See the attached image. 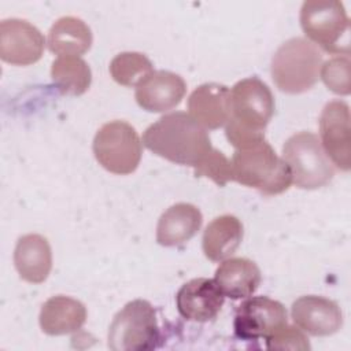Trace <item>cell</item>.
I'll return each mask as SVG.
<instances>
[{
  "label": "cell",
  "mask_w": 351,
  "mask_h": 351,
  "mask_svg": "<svg viewBox=\"0 0 351 351\" xmlns=\"http://www.w3.org/2000/svg\"><path fill=\"white\" fill-rule=\"evenodd\" d=\"M143 144L160 158L193 169L213 149L206 129L182 111L166 114L149 125Z\"/></svg>",
  "instance_id": "cell-1"
},
{
  "label": "cell",
  "mask_w": 351,
  "mask_h": 351,
  "mask_svg": "<svg viewBox=\"0 0 351 351\" xmlns=\"http://www.w3.org/2000/svg\"><path fill=\"white\" fill-rule=\"evenodd\" d=\"M232 180L265 195L285 192L292 184L289 167L265 140L236 149L232 156Z\"/></svg>",
  "instance_id": "cell-2"
},
{
  "label": "cell",
  "mask_w": 351,
  "mask_h": 351,
  "mask_svg": "<svg viewBox=\"0 0 351 351\" xmlns=\"http://www.w3.org/2000/svg\"><path fill=\"white\" fill-rule=\"evenodd\" d=\"M322 53L315 44L303 37L282 43L271 58L270 73L276 86L291 95L311 89L319 78Z\"/></svg>",
  "instance_id": "cell-3"
},
{
  "label": "cell",
  "mask_w": 351,
  "mask_h": 351,
  "mask_svg": "<svg viewBox=\"0 0 351 351\" xmlns=\"http://www.w3.org/2000/svg\"><path fill=\"white\" fill-rule=\"evenodd\" d=\"M300 25L313 44L330 53L348 55L350 19L340 1H304L300 8Z\"/></svg>",
  "instance_id": "cell-4"
},
{
  "label": "cell",
  "mask_w": 351,
  "mask_h": 351,
  "mask_svg": "<svg viewBox=\"0 0 351 351\" xmlns=\"http://www.w3.org/2000/svg\"><path fill=\"white\" fill-rule=\"evenodd\" d=\"M282 159L289 167L292 182L302 189L325 186L335 176V166L322 144L311 132L292 134L282 147Z\"/></svg>",
  "instance_id": "cell-5"
},
{
  "label": "cell",
  "mask_w": 351,
  "mask_h": 351,
  "mask_svg": "<svg viewBox=\"0 0 351 351\" xmlns=\"http://www.w3.org/2000/svg\"><path fill=\"white\" fill-rule=\"evenodd\" d=\"M159 339L155 308L144 299L126 303L108 328V348L112 351L152 350Z\"/></svg>",
  "instance_id": "cell-6"
},
{
  "label": "cell",
  "mask_w": 351,
  "mask_h": 351,
  "mask_svg": "<svg viewBox=\"0 0 351 351\" xmlns=\"http://www.w3.org/2000/svg\"><path fill=\"white\" fill-rule=\"evenodd\" d=\"M93 154L107 171L126 176L133 173L141 160L143 147L136 129L125 121L104 123L95 134Z\"/></svg>",
  "instance_id": "cell-7"
},
{
  "label": "cell",
  "mask_w": 351,
  "mask_h": 351,
  "mask_svg": "<svg viewBox=\"0 0 351 351\" xmlns=\"http://www.w3.org/2000/svg\"><path fill=\"white\" fill-rule=\"evenodd\" d=\"M274 114L270 88L258 77L244 78L229 90V121L243 129L263 133Z\"/></svg>",
  "instance_id": "cell-8"
},
{
  "label": "cell",
  "mask_w": 351,
  "mask_h": 351,
  "mask_svg": "<svg viewBox=\"0 0 351 351\" xmlns=\"http://www.w3.org/2000/svg\"><path fill=\"white\" fill-rule=\"evenodd\" d=\"M287 318V310L280 302L267 296H252L237 307L233 328L243 340L266 339L285 325Z\"/></svg>",
  "instance_id": "cell-9"
},
{
  "label": "cell",
  "mask_w": 351,
  "mask_h": 351,
  "mask_svg": "<svg viewBox=\"0 0 351 351\" xmlns=\"http://www.w3.org/2000/svg\"><path fill=\"white\" fill-rule=\"evenodd\" d=\"M319 141L330 162L343 171L351 166L350 107L343 100L329 101L319 117Z\"/></svg>",
  "instance_id": "cell-10"
},
{
  "label": "cell",
  "mask_w": 351,
  "mask_h": 351,
  "mask_svg": "<svg viewBox=\"0 0 351 351\" xmlns=\"http://www.w3.org/2000/svg\"><path fill=\"white\" fill-rule=\"evenodd\" d=\"M44 36L32 23L18 18L0 23V58L14 66H29L38 62L44 52Z\"/></svg>",
  "instance_id": "cell-11"
},
{
  "label": "cell",
  "mask_w": 351,
  "mask_h": 351,
  "mask_svg": "<svg viewBox=\"0 0 351 351\" xmlns=\"http://www.w3.org/2000/svg\"><path fill=\"white\" fill-rule=\"evenodd\" d=\"M291 315L299 329L311 336H330L343 326V313L335 300L306 295L296 299Z\"/></svg>",
  "instance_id": "cell-12"
},
{
  "label": "cell",
  "mask_w": 351,
  "mask_h": 351,
  "mask_svg": "<svg viewBox=\"0 0 351 351\" xmlns=\"http://www.w3.org/2000/svg\"><path fill=\"white\" fill-rule=\"evenodd\" d=\"M225 296L215 280L199 277L185 282L176 295L177 310L188 321L208 322L217 317Z\"/></svg>",
  "instance_id": "cell-13"
},
{
  "label": "cell",
  "mask_w": 351,
  "mask_h": 351,
  "mask_svg": "<svg viewBox=\"0 0 351 351\" xmlns=\"http://www.w3.org/2000/svg\"><path fill=\"white\" fill-rule=\"evenodd\" d=\"M186 84L181 75L158 70L136 86V101L148 112H165L177 107L184 99Z\"/></svg>",
  "instance_id": "cell-14"
},
{
  "label": "cell",
  "mask_w": 351,
  "mask_h": 351,
  "mask_svg": "<svg viewBox=\"0 0 351 351\" xmlns=\"http://www.w3.org/2000/svg\"><path fill=\"white\" fill-rule=\"evenodd\" d=\"M14 265L19 277L32 284L44 282L52 269V251L48 240L37 233H29L16 241Z\"/></svg>",
  "instance_id": "cell-15"
},
{
  "label": "cell",
  "mask_w": 351,
  "mask_h": 351,
  "mask_svg": "<svg viewBox=\"0 0 351 351\" xmlns=\"http://www.w3.org/2000/svg\"><path fill=\"white\" fill-rule=\"evenodd\" d=\"M229 88L217 82L197 86L188 99L189 115L204 129H218L229 121Z\"/></svg>",
  "instance_id": "cell-16"
},
{
  "label": "cell",
  "mask_w": 351,
  "mask_h": 351,
  "mask_svg": "<svg viewBox=\"0 0 351 351\" xmlns=\"http://www.w3.org/2000/svg\"><path fill=\"white\" fill-rule=\"evenodd\" d=\"M203 215L191 203H177L169 207L159 218L156 241L163 247H178L189 241L200 229Z\"/></svg>",
  "instance_id": "cell-17"
},
{
  "label": "cell",
  "mask_w": 351,
  "mask_h": 351,
  "mask_svg": "<svg viewBox=\"0 0 351 351\" xmlns=\"http://www.w3.org/2000/svg\"><path fill=\"white\" fill-rule=\"evenodd\" d=\"M38 321L43 332L49 336L74 333L85 324L86 308L74 298L56 295L43 304Z\"/></svg>",
  "instance_id": "cell-18"
},
{
  "label": "cell",
  "mask_w": 351,
  "mask_h": 351,
  "mask_svg": "<svg viewBox=\"0 0 351 351\" xmlns=\"http://www.w3.org/2000/svg\"><path fill=\"white\" fill-rule=\"evenodd\" d=\"M214 280L223 296L244 299L258 289L262 276L254 261L248 258H228L217 267Z\"/></svg>",
  "instance_id": "cell-19"
},
{
  "label": "cell",
  "mask_w": 351,
  "mask_h": 351,
  "mask_svg": "<svg viewBox=\"0 0 351 351\" xmlns=\"http://www.w3.org/2000/svg\"><path fill=\"white\" fill-rule=\"evenodd\" d=\"M243 223L234 215L225 214L214 218L203 233V252L213 262L230 258L243 240Z\"/></svg>",
  "instance_id": "cell-20"
},
{
  "label": "cell",
  "mask_w": 351,
  "mask_h": 351,
  "mask_svg": "<svg viewBox=\"0 0 351 351\" xmlns=\"http://www.w3.org/2000/svg\"><path fill=\"white\" fill-rule=\"evenodd\" d=\"M90 27L77 16L59 18L48 32V48L59 56H80L92 45Z\"/></svg>",
  "instance_id": "cell-21"
},
{
  "label": "cell",
  "mask_w": 351,
  "mask_h": 351,
  "mask_svg": "<svg viewBox=\"0 0 351 351\" xmlns=\"http://www.w3.org/2000/svg\"><path fill=\"white\" fill-rule=\"evenodd\" d=\"M51 77L63 95L80 96L85 93L92 82V71L80 56H59L52 62Z\"/></svg>",
  "instance_id": "cell-22"
},
{
  "label": "cell",
  "mask_w": 351,
  "mask_h": 351,
  "mask_svg": "<svg viewBox=\"0 0 351 351\" xmlns=\"http://www.w3.org/2000/svg\"><path fill=\"white\" fill-rule=\"evenodd\" d=\"M154 71L151 60L140 52H121L110 63V74L123 86H137Z\"/></svg>",
  "instance_id": "cell-23"
},
{
  "label": "cell",
  "mask_w": 351,
  "mask_h": 351,
  "mask_svg": "<svg viewBox=\"0 0 351 351\" xmlns=\"http://www.w3.org/2000/svg\"><path fill=\"white\" fill-rule=\"evenodd\" d=\"M319 75L324 84L336 95L350 93V58L348 55H337L326 60L321 66Z\"/></svg>",
  "instance_id": "cell-24"
},
{
  "label": "cell",
  "mask_w": 351,
  "mask_h": 351,
  "mask_svg": "<svg viewBox=\"0 0 351 351\" xmlns=\"http://www.w3.org/2000/svg\"><path fill=\"white\" fill-rule=\"evenodd\" d=\"M193 170L196 177H207L219 186H223L228 181H233L230 160L215 148H213Z\"/></svg>",
  "instance_id": "cell-25"
},
{
  "label": "cell",
  "mask_w": 351,
  "mask_h": 351,
  "mask_svg": "<svg viewBox=\"0 0 351 351\" xmlns=\"http://www.w3.org/2000/svg\"><path fill=\"white\" fill-rule=\"evenodd\" d=\"M269 350H310V343L304 332L292 325H282L276 332L266 337Z\"/></svg>",
  "instance_id": "cell-26"
}]
</instances>
